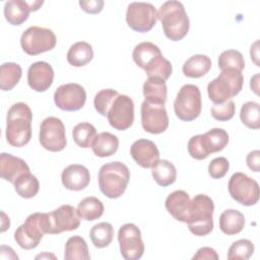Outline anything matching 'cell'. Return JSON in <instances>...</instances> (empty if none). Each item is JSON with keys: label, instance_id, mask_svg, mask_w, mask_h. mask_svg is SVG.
Returning <instances> with one entry per match:
<instances>
[{"label": "cell", "instance_id": "1", "mask_svg": "<svg viewBox=\"0 0 260 260\" xmlns=\"http://www.w3.org/2000/svg\"><path fill=\"white\" fill-rule=\"evenodd\" d=\"M132 57L135 64L145 71L147 77H156L166 81L173 72L171 62L162 56L160 49L153 43H139L133 49Z\"/></svg>", "mask_w": 260, "mask_h": 260}, {"label": "cell", "instance_id": "2", "mask_svg": "<svg viewBox=\"0 0 260 260\" xmlns=\"http://www.w3.org/2000/svg\"><path fill=\"white\" fill-rule=\"evenodd\" d=\"M32 113L24 103L13 104L7 113L6 118V140L14 147H22L31 138Z\"/></svg>", "mask_w": 260, "mask_h": 260}, {"label": "cell", "instance_id": "3", "mask_svg": "<svg viewBox=\"0 0 260 260\" xmlns=\"http://www.w3.org/2000/svg\"><path fill=\"white\" fill-rule=\"evenodd\" d=\"M166 37L174 42L184 39L190 27L189 17L184 5L176 0L165 2L157 11Z\"/></svg>", "mask_w": 260, "mask_h": 260}, {"label": "cell", "instance_id": "4", "mask_svg": "<svg viewBox=\"0 0 260 260\" xmlns=\"http://www.w3.org/2000/svg\"><path fill=\"white\" fill-rule=\"evenodd\" d=\"M98 178L101 192L108 198L116 199L126 191L130 180V171L121 161H111L101 167Z\"/></svg>", "mask_w": 260, "mask_h": 260}, {"label": "cell", "instance_id": "5", "mask_svg": "<svg viewBox=\"0 0 260 260\" xmlns=\"http://www.w3.org/2000/svg\"><path fill=\"white\" fill-rule=\"evenodd\" d=\"M214 203L205 194L195 195L191 200L189 217L187 220L189 231L198 237H203L213 230Z\"/></svg>", "mask_w": 260, "mask_h": 260}, {"label": "cell", "instance_id": "6", "mask_svg": "<svg viewBox=\"0 0 260 260\" xmlns=\"http://www.w3.org/2000/svg\"><path fill=\"white\" fill-rule=\"evenodd\" d=\"M244 76L237 70H221L219 75L207 85L208 98L214 105L222 104L237 95L243 88Z\"/></svg>", "mask_w": 260, "mask_h": 260}, {"label": "cell", "instance_id": "7", "mask_svg": "<svg viewBox=\"0 0 260 260\" xmlns=\"http://www.w3.org/2000/svg\"><path fill=\"white\" fill-rule=\"evenodd\" d=\"M45 234H47L46 213L36 212L28 215L25 221L16 229L14 240L20 248L31 250L38 247Z\"/></svg>", "mask_w": 260, "mask_h": 260}, {"label": "cell", "instance_id": "8", "mask_svg": "<svg viewBox=\"0 0 260 260\" xmlns=\"http://www.w3.org/2000/svg\"><path fill=\"white\" fill-rule=\"evenodd\" d=\"M202 109L201 93L197 85H183L174 102L176 116L182 121H193L199 117Z\"/></svg>", "mask_w": 260, "mask_h": 260}, {"label": "cell", "instance_id": "9", "mask_svg": "<svg viewBox=\"0 0 260 260\" xmlns=\"http://www.w3.org/2000/svg\"><path fill=\"white\" fill-rule=\"evenodd\" d=\"M57 43L56 36L50 28L41 26H29L26 28L20 38L22 50L30 56L51 51Z\"/></svg>", "mask_w": 260, "mask_h": 260}, {"label": "cell", "instance_id": "10", "mask_svg": "<svg viewBox=\"0 0 260 260\" xmlns=\"http://www.w3.org/2000/svg\"><path fill=\"white\" fill-rule=\"evenodd\" d=\"M229 192L234 200L245 206H252L259 200L258 183L244 173L233 174L229 180Z\"/></svg>", "mask_w": 260, "mask_h": 260}, {"label": "cell", "instance_id": "11", "mask_svg": "<svg viewBox=\"0 0 260 260\" xmlns=\"http://www.w3.org/2000/svg\"><path fill=\"white\" fill-rule=\"evenodd\" d=\"M157 11L155 7L147 2H132L126 11V22L128 26L138 32L149 31L156 22Z\"/></svg>", "mask_w": 260, "mask_h": 260}, {"label": "cell", "instance_id": "12", "mask_svg": "<svg viewBox=\"0 0 260 260\" xmlns=\"http://www.w3.org/2000/svg\"><path fill=\"white\" fill-rule=\"evenodd\" d=\"M39 140L41 145L52 152L61 151L67 144L65 127L57 117H48L43 120L40 127Z\"/></svg>", "mask_w": 260, "mask_h": 260}, {"label": "cell", "instance_id": "13", "mask_svg": "<svg viewBox=\"0 0 260 260\" xmlns=\"http://www.w3.org/2000/svg\"><path fill=\"white\" fill-rule=\"evenodd\" d=\"M46 220L47 234L50 235L74 231L80 225V217L77 210L69 204L61 205L57 209L46 213Z\"/></svg>", "mask_w": 260, "mask_h": 260}, {"label": "cell", "instance_id": "14", "mask_svg": "<svg viewBox=\"0 0 260 260\" xmlns=\"http://www.w3.org/2000/svg\"><path fill=\"white\" fill-rule=\"evenodd\" d=\"M120 252L126 260H138L144 253L141 232L134 223L123 224L118 232Z\"/></svg>", "mask_w": 260, "mask_h": 260}, {"label": "cell", "instance_id": "15", "mask_svg": "<svg viewBox=\"0 0 260 260\" xmlns=\"http://www.w3.org/2000/svg\"><path fill=\"white\" fill-rule=\"evenodd\" d=\"M54 102L60 110L75 112L83 108L86 102V92L78 83L62 84L54 92Z\"/></svg>", "mask_w": 260, "mask_h": 260}, {"label": "cell", "instance_id": "16", "mask_svg": "<svg viewBox=\"0 0 260 260\" xmlns=\"http://www.w3.org/2000/svg\"><path fill=\"white\" fill-rule=\"evenodd\" d=\"M110 125L119 131L130 128L134 122V103L126 94H119L107 115Z\"/></svg>", "mask_w": 260, "mask_h": 260}, {"label": "cell", "instance_id": "17", "mask_svg": "<svg viewBox=\"0 0 260 260\" xmlns=\"http://www.w3.org/2000/svg\"><path fill=\"white\" fill-rule=\"evenodd\" d=\"M141 125L144 131L160 134L169 127V116L165 105L151 104L143 101L141 104Z\"/></svg>", "mask_w": 260, "mask_h": 260}, {"label": "cell", "instance_id": "18", "mask_svg": "<svg viewBox=\"0 0 260 260\" xmlns=\"http://www.w3.org/2000/svg\"><path fill=\"white\" fill-rule=\"evenodd\" d=\"M54 80V70L45 61L32 63L27 70V83L38 92H44L50 88Z\"/></svg>", "mask_w": 260, "mask_h": 260}, {"label": "cell", "instance_id": "19", "mask_svg": "<svg viewBox=\"0 0 260 260\" xmlns=\"http://www.w3.org/2000/svg\"><path fill=\"white\" fill-rule=\"evenodd\" d=\"M130 154L137 165L144 169L151 168L159 159V151L151 140L138 139L130 147Z\"/></svg>", "mask_w": 260, "mask_h": 260}, {"label": "cell", "instance_id": "20", "mask_svg": "<svg viewBox=\"0 0 260 260\" xmlns=\"http://www.w3.org/2000/svg\"><path fill=\"white\" fill-rule=\"evenodd\" d=\"M61 181L66 189L71 191H81L85 189L90 182L89 171L82 165H69L63 170Z\"/></svg>", "mask_w": 260, "mask_h": 260}, {"label": "cell", "instance_id": "21", "mask_svg": "<svg viewBox=\"0 0 260 260\" xmlns=\"http://www.w3.org/2000/svg\"><path fill=\"white\" fill-rule=\"evenodd\" d=\"M191 199L184 190H176L168 195L165 205L168 212L178 221L187 222L189 217Z\"/></svg>", "mask_w": 260, "mask_h": 260}, {"label": "cell", "instance_id": "22", "mask_svg": "<svg viewBox=\"0 0 260 260\" xmlns=\"http://www.w3.org/2000/svg\"><path fill=\"white\" fill-rule=\"evenodd\" d=\"M26 173H29V167L22 158L6 152L0 154V175L2 179L14 184L21 175Z\"/></svg>", "mask_w": 260, "mask_h": 260}, {"label": "cell", "instance_id": "23", "mask_svg": "<svg viewBox=\"0 0 260 260\" xmlns=\"http://www.w3.org/2000/svg\"><path fill=\"white\" fill-rule=\"evenodd\" d=\"M31 12L28 1L10 0L4 5V16L8 23L12 25H20L23 23Z\"/></svg>", "mask_w": 260, "mask_h": 260}, {"label": "cell", "instance_id": "24", "mask_svg": "<svg viewBox=\"0 0 260 260\" xmlns=\"http://www.w3.org/2000/svg\"><path fill=\"white\" fill-rule=\"evenodd\" d=\"M143 95L144 101L151 104L165 105L168 96V88L166 81L159 78H150L143 83Z\"/></svg>", "mask_w": 260, "mask_h": 260}, {"label": "cell", "instance_id": "25", "mask_svg": "<svg viewBox=\"0 0 260 260\" xmlns=\"http://www.w3.org/2000/svg\"><path fill=\"white\" fill-rule=\"evenodd\" d=\"M245 226V216L237 209H226L219 216V229L228 235H237Z\"/></svg>", "mask_w": 260, "mask_h": 260}, {"label": "cell", "instance_id": "26", "mask_svg": "<svg viewBox=\"0 0 260 260\" xmlns=\"http://www.w3.org/2000/svg\"><path fill=\"white\" fill-rule=\"evenodd\" d=\"M118 137L110 132H102L96 134L91 144L93 153L99 157H107L113 155L118 150Z\"/></svg>", "mask_w": 260, "mask_h": 260}, {"label": "cell", "instance_id": "27", "mask_svg": "<svg viewBox=\"0 0 260 260\" xmlns=\"http://www.w3.org/2000/svg\"><path fill=\"white\" fill-rule=\"evenodd\" d=\"M211 68V60L208 56L197 54L190 57L183 64L182 70L185 76L190 78H199L205 75Z\"/></svg>", "mask_w": 260, "mask_h": 260}, {"label": "cell", "instance_id": "28", "mask_svg": "<svg viewBox=\"0 0 260 260\" xmlns=\"http://www.w3.org/2000/svg\"><path fill=\"white\" fill-rule=\"evenodd\" d=\"M92 58V47L86 42H77L73 44L67 52V61L74 67H82L88 64Z\"/></svg>", "mask_w": 260, "mask_h": 260}, {"label": "cell", "instance_id": "29", "mask_svg": "<svg viewBox=\"0 0 260 260\" xmlns=\"http://www.w3.org/2000/svg\"><path fill=\"white\" fill-rule=\"evenodd\" d=\"M151 175L159 186L168 187L175 183L177 179V170L171 161L167 159H158L151 167Z\"/></svg>", "mask_w": 260, "mask_h": 260}, {"label": "cell", "instance_id": "30", "mask_svg": "<svg viewBox=\"0 0 260 260\" xmlns=\"http://www.w3.org/2000/svg\"><path fill=\"white\" fill-rule=\"evenodd\" d=\"M203 143L208 154L221 151L229 143V134L221 128H213L202 134Z\"/></svg>", "mask_w": 260, "mask_h": 260}, {"label": "cell", "instance_id": "31", "mask_svg": "<svg viewBox=\"0 0 260 260\" xmlns=\"http://www.w3.org/2000/svg\"><path fill=\"white\" fill-rule=\"evenodd\" d=\"M104 204L96 197L89 196L82 199L76 208L77 213L81 219L95 220L100 218L104 213Z\"/></svg>", "mask_w": 260, "mask_h": 260}, {"label": "cell", "instance_id": "32", "mask_svg": "<svg viewBox=\"0 0 260 260\" xmlns=\"http://www.w3.org/2000/svg\"><path fill=\"white\" fill-rule=\"evenodd\" d=\"M65 260H88L90 259L86 242L80 236L70 237L65 244Z\"/></svg>", "mask_w": 260, "mask_h": 260}, {"label": "cell", "instance_id": "33", "mask_svg": "<svg viewBox=\"0 0 260 260\" xmlns=\"http://www.w3.org/2000/svg\"><path fill=\"white\" fill-rule=\"evenodd\" d=\"M21 67L17 63L6 62L0 68V87L3 91L11 90L20 80Z\"/></svg>", "mask_w": 260, "mask_h": 260}, {"label": "cell", "instance_id": "34", "mask_svg": "<svg viewBox=\"0 0 260 260\" xmlns=\"http://www.w3.org/2000/svg\"><path fill=\"white\" fill-rule=\"evenodd\" d=\"M89 237L94 247L106 248L113 241L114 228L110 222H99L91 228L89 232Z\"/></svg>", "mask_w": 260, "mask_h": 260}, {"label": "cell", "instance_id": "35", "mask_svg": "<svg viewBox=\"0 0 260 260\" xmlns=\"http://www.w3.org/2000/svg\"><path fill=\"white\" fill-rule=\"evenodd\" d=\"M13 185L16 193L25 199L35 197L40 189L39 180L30 172L21 175Z\"/></svg>", "mask_w": 260, "mask_h": 260}, {"label": "cell", "instance_id": "36", "mask_svg": "<svg viewBox=\"0 0 260 260\" xmlns=\"http://www.w3.org/2000/svg\"><path fill=\"white\" fill-rule=\"evenodd\" d=\"M72 136L74 142L82 147H91L92 141L96 136V129L94 126L88 122H81L74 126L72 131Z\"/></svg>", "mask_w": 260, "mask_h": 260}, {"label": "cell", "instance_id": "37", "mask_svg": "<svg viewBox=\"0 0 260 260\" xmlns=\"http://www.w3.org/2000/svg\"><path fill=\"white\" fill-rule=\"evenodd\" d=\"M240 118L242 123L250 129L260 128V107L256 102L245 103L240 111Z\"/></svg>", "mask_w": 260, "mask_h": 260}, {"label": "cell", "instance_id": "38", "mask_svg": "<svg viewBox=\"0 0 260 260\" xmlns=\"http://www.w3.org/2000/svg\"><path fill=\"white\" fill-rule=\"evenodd\" d=\"M218 67L220 70H237L242 72L245 68V60L241 52L237 50L223 51L218 57Z\"/></svg>", "mask_w": 260, "mask_h": 260}, {"label": "cell", "instance_id": "39", "mask_svg": "<svg viewBox=\"0 0 260 260\" xmlns=\"http://www.w3.org/2000/svg\"><path fill=\"white\" fill-rule=\"evenodd\" d=\"M254 253V244L247 239H241L234 242L228 251L230 260H247Z\"/></svg>", "mask_w": 260, "mask_h": 260}, {"label": "cell", "instance_id": "40", "mask_svg": "<svg viewBox=\"0 0 260 260\" xmlns=\"http://www.w3.org/2000/svg\"><path fill=\"white\" fill-rule=\"evenodd\" d=\"M119 95V92L112 88H106L100 90L93 100V106L95 111L102 116L107 117L109 110L111 109L115 99Z\"/></svg>", "mask_w": 260, "mask_h": 260}, {"label": "cell", "instance_id": "41", "mask_svg": "<svg viewBox=\"0 0 260 260\" xmlns=\"http://www.w3.org/2000/svg\"><path fill=\"white\" fill-rule=\"evenodd\" d=\"M236 111V106L235 103L232 100H229L222 104L219 105H214L211 110V116L217 120V121H229L231 120Z\"/></svg>", "mask_w": 260, "mask_h": 260}, {"label": "cell", "instance_id": "42", "mask_svg": "<svg viewBox=\"0 0 260 260\" xmlns=\"http://www.w3.org/2000/svg\"><path fill=\"white\" fill-rule=\"evenodd\" d=\"M187 148H188L189 154L193 158L198 159V160L205 159L209 155L205 149L203 139H202V134L192 136L188 141Z\"/></svg>", "mask_w": 260, "mask_h": 260}, {"label": "cell", "instance_id": "43", "mask_svg": "<svg viewBox=\"0 0 260 260\" xmlns=\"http://www.w3.org/2000/svg\"><path fill=\"white\" fill-rule=\"evenodd\" d=\"M230 169L229 160L223 157H215L208 165V174L212 179H221L226 175Z\"/></svg>", "mask_w": 260, "mask_h": 260}, {"label": "cell", "instance_id": "44", "mask_svg": "<svg viewBox=\"0 0 260 260\" xmlns=\"http://www.w3.org/2000/svg\"><path fill=\"white\" fill-rule=\"evenodd\" d=\"M105 2L103 0H87L79 1V6L83 11L89 14H98L103 10Z\"/></svg>", "mask_w": 260, "mask_h": 260}, {"label": "cell", "instance_id": "45", "mask_svg": "<svg viewBox=\"0 0 260 260\" xmlns=\"http://www.w3.org/2000/svg\"><path fill=\"white\" fill-rule=\"evenodd\" d=\"M192 259L193 260H205V259L217 260L218 255L214 249L210 247H202L198 249V251L196 252V254L193 256Z\"/></svg>", "mask_w": 260, "mask_h": 260}, {"label": "cell", "instance_id": "46", "mask_svg": "<svg viewBox=\"0 0 260 260\" xmlns=\"http://www.w3.org/2000/svg\"><path fill=\"white\" fill-rule=\"evenodd\" d=\"M246 162L250 170L258 173L260 171V151L256 149L249 152L246 157Z\"/></svg>", "mask_w": 260, "mask_h": 260}, {"label": "cell", "instance_id": "47", "mask_svg": "<svg viewBox=\"0 0 260 260\" xmlns=\"http://www.w3.org/2000/svg\"><path fill=\"white\" fill-rule=\"evenodd\" d=\"M258 40L251 46V49H250V55H251V58L253 59V61H254V63L257 65V66H259V63H258V57H259V54H258V52H259V49H258Z\"/></svg>", "mask_w": 260, "mask_h": 260}, {"label": "cell", "instance_id": "48", "mask_svg": "<svg viewBox=\"0 0 260 260\" xmlns=\"http://www.w3.org/2000/svg\"><path fill=\"white\" fill-rule=\"evenodd\" d=\"M258 78H259V74H255L252 78H251V80H250V86H251V88L253 89V91L256 93V94H258V84H259V81H258Z\"/></svg>", "mask_w": 260, "mask_h": 260}, {"label": "cell", "instance_id": "49", "mask_svg": "<svg viewBox=\"0 0 260 260\" xmlns=\"http://www.w3.org/2000/svg\"><path fill=\"white\" fill-rule=\"evenodd\" d=\"M1 215H2V228H1V232H5L7 229H9L10 226V220H9V217L6 216V214L1 211Z\"/></svg>", "mask_w": 260, "mask_h": 260}, {"label": "cell", "instance_id": "50", "mask_svg": "<svg viewBox=\"0 0 260 260\" xmlns=\"http://www.w3.org/2000/svg\"><path fill=\"white\" fill-rule=\"evenodd\" d=\"M28 3H29L31 11H37L44 4V1H30Z\"/></svg>", "mask_w": 260, "mask_h": 260}]
</instances>
